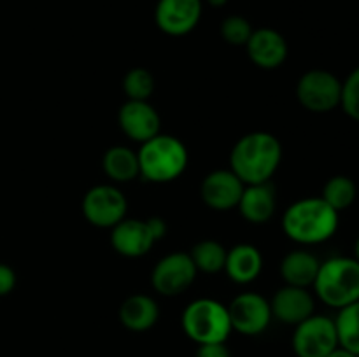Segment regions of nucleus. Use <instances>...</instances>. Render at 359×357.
Returning <instances> with one entry per match:
<instances>
[{"instance_id": "21", "label": "nucleus", "mask_w": 359, "mask_h": 357, "mask_svg": "<svg viewBox=\"0 0 359 357\" xmlns=\"http://www.w3.org/2000/svg\"><path fill=\"white\" fill-rule=\"evenodd\" d=\"M102 170L112 182H118V184L135 181L137 177H140L137 150L126 146L109 147L102 158Z\"/></svg>"}, {"instance_id": "32", "label": "nucleus", "mask_w": 359, "mask_h": 357, "mask_svg": "<svg viewBox=\"0 0 359 357\" xmlns=\"http://www.w3.org/2000/svg\"><path fill=\"white\" fill-rule=\"evenodd\" d=\"M207 2L212 7H224L228 4V0H207Z\"/></svg>"}, {"instance_id": "12", "label": "nucleus", "mask_w": 359, "mask_h": 357, "mask_svg": "<svg viewBox=\"0 0 359 357\" xmlns=\"http://www.w3.org/2000/svg\"><path fill=\"white\" fill-rule=\"evenodd\" d=\"M118 125L130 140L139 144L161 133V118L149 100H126L119 107Z\"/></svg>"}, {"instance_id": "4", "label": "nucleus", "mask_w": 359, "mask_h": 357, "mask_svg": "<svg viewBox=\"0 0 359 357\" xmlns=\"http://www.w3.org/2000/svg\"><path fill=\"white\" fill-rule=\"evenodd\" d=\"M314 290L328 307L342 310L359 300V261L356 258H330L319 266Z\"/></svg>"}, {"instance_id": "17", "label": "nucleus", "mask_w": 359, "mask_h": 357, "mask_svg": "<svg viewBox=\"0 0 359 357\" xmlns=\"http://www.w3.org/2000/svg\"><path fill=\"white\" fill-rule=\"evenodd\" d=\"M276 206V189L270 182H262V184L245 186L237 209L248 223L265 224L273 217Z\"/></svg>"}, {"instance_id": "3", "label": "nucleus", "mask_w": 359, "mask_h": 357, "mask_svg": "<svg viewBox=\"0 0 359 357\" xmlns=\"http://www.w3.org/2000/svg\"><path fill=\"white\" fill-rule=\"evenodd\" d=\"M140 177L154 184L172 182L184 174L189 154L184 144L174 135L158 133L137 150Z\"/></svg>"}, {"instance_id": "23", "label": "nucleus", "mask_w": 359, "mask_h": 357, "mask_svg": "<svg viewBox=\"0 0 359 357\" xmlns=\"http://www.w3.org/2000/svg\"><path fill=\"white\" fill-rule=\"evenodd\" d=\"M339 345L359 356V300L339 310L335 317Z\"/></svg>"}, {"instance_id": "22", "label": "nucleus", "mask_w": 359, "mask_h": 357, "mask_svg": "<svg viewBox=\"0 0 359 357\" xmlns=\"http://www.w3.org/2000/svg\"><path fill=\"white\" fill-rule=\"evenodd\" d=\"M226 252L224 245L217 240H202L193 245L189 251V258H191L196 272L212 275V273H219L224 270Z\"/></svg>"}, {"instance_id": "20", "label": "nucleus", "mask_w": 359, "mask_h": 357, "mask_svg": "<svg viewBox=\"0 0 359 357\" xmlns=\"http://www.w3.org/2000/svg\"><path fill=\"white\" fill-rule=\"evenodd\" d=\"M321 261L309 251H291L280 261V276L286 286L304 287L314 286Z\"/></svg>"}, {"instance_id": "27", "label": "nucleus", "mask_w": 359, "mask_h": 357, "mask_svg": "<svg viewBox=\"0 0 359 357\" xmlns=\"http://www.w3.org/2000/svg\"><path fill=\"white\" fill-rule=\"evenodd\" d=\"M340 107L351 119L359 122V66H356L342 83Z\"/></svg>"}, {"instance_id": "31", "label": "nucleus", "mask_w": 359, "mask_h": 357, "mask_svg": "<svg viewBox=\"0 0 359 357\" xmlns=\"http://www.w3.org/2000/svg\"><path fill=\"white\" fill-rule=\"evenodd\" d=\"M328 357H359V356H356V354H353V352H349V350L342 349V346H339V349L333 350V352L330 354Z\"/></svg>"}, {"instance_id": "15", "label": "nucleus", "mask_w": 359, "mask_h": 357, "mask_svg": "<svg viewBox=\"0 0 359 357\" xmlns=\"http://www.w3.org/2000/svg\"><path fill=\"white\" fill-rule=\"evenodd\" d=\"M156 244L146 219H123L111 227V245L119 255L142 258Z\"/></svg>"}, {"instance_id": "24", "label": "nucleus", "mask_w": 359, "mask_h": 357, "mask_svg": "<svg viewBox=\"0 0 359 357\" xmlns=\"http://www.w3.org/2000/svg\"><path fill=\"white\" fill-rule=\"evenodd\" d=\"M356 196L358 188L353 178L347 177V175H335V177L328 178V182L325 184L321 198L340 214L353 205Z\"/></svg>"}, {"instance_id": "28", "label": "nucleus", "mask_w": 359, "mask_h": 357, "mask_svg": "<svg viewBox=\"0 0 359 357\" xmlns=\"http://www.w3.org/2000/svg\"><path fill=\"white\" fill-rule=\"evenodd\" d=\"M16 287V272L6 262H0V298L11 294Z\"/></svg>"}, {"instance_id": "8", "label": "nucleus", "mask_w": 359, "mask_h": 357, "mask_svg": "<svg viewBox=\"0 0 359 357\" xmlns=\"http://www.w3.org/2000/svg\"><path fill=\"white\" fill-rule=\"evenodd\" d=\"M81 210L91 226L107 230L125 219L128 200L118 186L98 184L88 189L81 203Z\"/></svg>"}, {"instance_id": "1", "label": "nucleus", "mask_w": 359, "mask_h": 357, "mask_svg": "<svg viewBox=\"0 0 359 357\" xmlns=\"http://www.w3.org/2000/svg\"><path fill=\"white\" fill-rule=\"evenodd\" d=\"M283 160L279 139L269 132H251L235 142L230 153V170L248 184L270 182Z\"/></svg>"}, {"instance_id": "11", "label": "nucleus", "mask_w": 359, "mask_h": 357, "mask_svg": "<svg viewBox=\"0 0 359 357\" xmlns=\"http://www.w3.org/2000/svg\"><path fill=\"white\" fill-rule=\"evenodd\" d=\"M202 0H158L154 21L163 34L182 37L196 28L202 18Z\"/></svg>"}, {"instance_id": "29", "label": "nucleus", "mask_w": 359, "mask_h": 357, "mask_svg": "<svg viewBox=\"0 0 359 357\" xmlns=\"http://www.w3.org/2000/svg\"><path fill=\"white\" fill-rule=\"evenodd\" d=\"M196 357H231L226 343H205L198 345Z\"/></svg>"}, {"instance_id": "25", "label": "nucleus", "mask_w": 359, "mask_h": 357, "mask_svg": "<svg viewBox=\"0 0 359 357\" xmlns=\"http://www.w3.org/2000/svg\"><path fill=\"white\" fill-rule=\"evenodd\" d=\"M123 91L128 100H149L154 91V76L147 69L133 66L123 77Z\"/></svg>"}, {"instance_id": "30", "label": "nucleus", "mask_w": 359, "mask_h": 357, "mask_svg": "<svg viewBox=\"0 0 359 357\" xmlns=\"http://www.w3.org/2000/svg\"><path fill=\"white\" fill-rule=\"evenodd\" d=\"M146 223H147V226H149L151 234L154 237V240L160 241L161 238L167 237L168 226H167V220H165L163 217L153 216V217H149V219H146Z\"/></svg>"}, {"instance_id": "5", "label": "nucleus", "mask_w": 359, "mask_h": 357, "mask_svg": "<svg viewBox=\"0 0 359 357\" xmlns=\"http://www.w3.org/2000/svg\"><path fill=\"white\" fill-rule=\"evenodd\" d=\"M181 326L184 335L196 345L226 343L233 331L228 307L214 298L193 300L182 312Z\"/></svg>"}, {"instance_id": "7", "label": "nucleus", "mask_w": 359, "mask_h": 357, "mask_svg": "<svg viewBox=\"0 0 359 357\" xmlns=\"http://www.w3.org/2000/svg\"><path fill=\"white\" fill-rule=\"evenodd\" d=\"M297 98L307 111L325 114L340 105L342 80L328 70L312 69L298 79Z\"/></svg>"}, {"instance_id": "6", "label": "nucleus", "mask_w": 359, "mask_h": 357, "mask_svg": "<svg viewBox=\"0 0 359 357\" xmlns=\"http://www.w3.org/2000/svg\"><path fill=\"white\" fill-rule=\"evenodd\" d=\"M291 346L297 357H328L339 349L335 318L326 315H311L294 326Z\"/></svg>"}, {"instance_id": "26", "label": "nucleus", "mask_w": 359, "mask_h": 357, "mask_svg": "<svg viewBox=\"0 0 359 357\" xmlns=\"http://www.w3.org/2000/svg\"><path fill=\"white\" fill-rule=\"evenodd\" d=\"M219 30H221V37H223L224 42H228V44L245 46L249 38H251L255 28H252V24L249 23L244 16L231 14V16L224 18Z\"/></svg>"}, {"instance_id": "2", "label": "nucleus", "mask_w": 359, "mask_h": 357, "mask_svg": "<svg viewBox=\"0 0 359 357\" xmlns=\"http://www.w3.org/2000/svg\"><path fill=\"white\" fill-rule=\"evenodd\" d=\"M339 230V212L321 196L291 203L283 216V231L300 245H318L330 240Z\"/></svg>"}, {"instance_id": "19", "label": "nucleus", "mask_w": 359, "mask_h": 357, "mask_svg": "<svg viewBox=\"0 0 359 357\" xmlns=\"http://www.w3.org/2000/svg\"><path fill=\"white\" fill-rule=\"evenodd\" d=\"M123 328L133 332H144L154 328L160 318V307L147 294H132L121 303L118 312Z\"/></svg>"}, {"instance_id": "33", "label": "nucleus", "mask_w": 359, "mask_h": 357, "mask_svg": "<svg viewBox=\"0 0 359 357\" xmlns=\"http://www.w3.org/2000/svg\"><path fill=\"white\" fill-rule=\"evenodd\" d=\"M354 254H356V255H354V258H356L358 261H359V237H358V240H356V245H354Z\"/></svg>"}, {"instance_id": "10", "label": "nucleus", "mask_w": 359, "mask_h": 357, "mask_svg": "<svg viewBox=\"0 0 359 357\" xmlns=\"http://www.w3.org/2000/svg\"><path fill=\"white\" fill-rule=\"evenodd\" d=\"M231 329L244 336H258L272 322L270 301L258 293H241L228 304Z\"/></svg>"}, {"instance_id": "16", "label": "nucleus", "mask_w": 359, "mask_h": 357, "mask_svg": "<svg viewBox=\"0 0 359 357\" xmlns=\"http://www.w3.org/2000/svg\"><path fill=\"white\" fill-rule=\"evenodd\" d=\"M245 49L249 59L263 70L279 69L287 58L286 38L273 28H258L252 31Z\"/></svg>"}, {"instance_id": "13", "label": "nucleus", "mask_w": 359, "mask_h": 357, "mask_svg": "<svg viewBox=\"0 0 359 357\" xmlns=\"http://www.w3.org/2000/svg\"><path fill=\"white\" fill-rule=\"evenodd\" d=\"M245 184L230 170H214L203 177L200 184V196L209 209L228 212L241 202Z\"/></svg>"}, {"instance_id": "14", "label": "nucleus", "mask_w": 359, "mask_h": 357, "mask_svg": "<svg viewBox=\"0 0 359 357\" xmlns=\"http://www.w3.org/2000/svg\"><path fill=\"white\" fill-rule=\"evenodd\" d=\"M272 317L286 326H298L314 315L316 301L314 296L304 287L284 286L273 294L270 300Z\"/></svg>"}, {"instance_id": "18", "label": "nucleus", "mask_w": 359, "mask_h": 357, "mask_svg": "<svg viewBox=\"0 0 359 357\" xmlns=\"http://www.w3.org/2000/svg\"><path fill=\"white\" fill-rule=\"evenodd\" d=\"M263 270V255L258 247L251 244H237L226 252L224 272L235 284L255 282Z\"/></svg>"}, {"instance_id": "9", "label": "nucleus", "mask_w": 359, "mask_h": 357, "mask_svg": "<svg viewBox=\"0 0 359 357\" xmlns=\"http://www.w3.org/2000/svg\"><path fill=\"white\" fill-rule=\"evenodd\" d=\"M196 272L189 252H172L161 258L151 272V284L161 296H179L195 282Z\"/></svg>"}]
</instances>
